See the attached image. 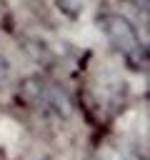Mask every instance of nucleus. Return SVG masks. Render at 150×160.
<instances>
[{"mask_svg": "<svg viewBox=\"0 0 150 160\" xmlns=\"http://www.w3.org/2000/svg\"><path fill=\"white\" fill-rule=\"evenodd\" d=\"M98 25H100L102 35L108 38V42L120 55H125L130 62L140 65L145 60V45H142L138 30L132 28V22L128 18H122L118 12H102L100 20H98Z\"/></svg>", "mask_w": 150, "mask_h": 160, "instance_id": "obj_1", "label": "nucleus"}, {"mask_svg": "<svg viewBox=\"0 0 150 160\" xmlns=\"http://www.w3.org/2000/svg\"><path fill=\"white\" fill-rule=\"evenodd\" d=\"M30 100L38 105V110H42V112H50V115H55V118H68L70 115V105H68V98L58 90V88H52V85H45V82H30Z\"/></svg>", "mask_w": 150, "mask_h": 160, "instance_id": "obj_2", "label": "nucleus"}]
</instances>
